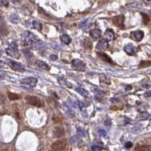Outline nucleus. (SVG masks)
Instances as JSON below:
<instances>
[{
	"instance_id": "f257e3e1",
	"label": "nucleus",
	"mask_w": 151,
	"mask_h": 151,
	"mask_svg": "<svg viewBox=\"0 0 151 151\" xmlns=\"http://www.w3.org/2000/svg\"><path fill=\"white\" fill-rule=\"evenodd\" d=\"M21 42L22 44L25 46H31L32 44L37 40V37L34 36L33 33L27 30L25 31L23 34H22L21 37Z\"/></svg>"
},
{
	"instance_id": "f03ea898",
	"label": "nucleus",
	"mask_w": 151,
	"mask_h": 151,
	"mask_svg": "<svg viewBox=\"0 0 151 151\" xmlns=\"http://www.w3.org/2000/svg\"><path fill=\"white\" fill-rule=\"evenodd\" d=\"M6 53L9 56L15 58V59H19L20 58V53L18 48V45L16 43L12 42L9 44L8 47L6 49Z\"/></svg>"
},
{
	"instance_id": "7ed1b4c3",
	"label": "nucleus",
	"mask_w": 151,
	"mask_h": 151,
	"mask_svg": "<svg viewBox=\"0 0 151 151\" xmlns=\"http://www.w3.org/2000/svg\"><path fill=\"white\" fill-rule=\"evenodd\" d=\"M8 66L11 68L14 71H20V72H24L26 71V68L25 66L23 65L21 63L17 62L13 60H9L8 61Z\"/></svg>"
},
{
	"instance_id": "20e7f679",
	"label": "nucleus",
	"mask_w": 151,
	"mask_h": 151,
	"mask_svg": "<svg viewBox=\"0 0 151 151\" xmlns=\"http://www.w3.org/2000/svg\"><path fill=\"white\" fill-rule=\"evenodd\" d=\"M71 66L74 69L79 71H84L86 69V65L82 61L77 59H75L71 61Z\"/></svg>"
},
{
	"instance_id": "39448f33",
	"label": "nucleus",
	"mask_w": 151,
	"mask_h": 151,
	"mask_svg": "<svg viewBox=\"0 0 151 151\" xmlns=\"http://www.w3.org/2000/svg\"><path fill=\"white\" fill-rule=\"evenodd\" d=\"M66 147V141L65 140H59L55 141L51 145V148L53 151H62Z\"/></svg>"
},
{
	"instance_id": "423d86ee",
	"label": "nucleus",
	"mask_w": 151,
	"mask_h": 151,
	"mask_svg": "<svg viewBox=\"0 0 151 151\" xmlns=\"http://www.w3.org/2000/svg\"><path fill=\"white\" fill-rule=\"evenodd\" d=\"M26 101L28 104L34 106H36V107H40V106H42V105H43L41 100L40 99L37 97H33V96H27Z\"/></svg>"
},
{
	"instance_id": "0eeeda50",
	"label": "nucleus",
	"mask_w": 151,
	"mask_h": 151,
	"mask_svg": "<svg viewBox=\"0 0 151 151\" xmlns=\"http://www.w3.org/2000/svg\"><path fill=\"white\" fill-rule=\"evenodd\" d=\"M37 79L34 77H29L21 80V83L30 87H34L37 85Z\"/></svg>"
},
{
	"instance_id": "6e6552de",
	"label": "nucleus",
	"mask_w": 151,
	"mask_h": 151,
	"mask_svg": "<svg viewBox=\"0 0 151 151\" xmlns=\"http://www.w3.org/2000/svg\"><path fill=\"white\" fill-rule=\"evenodd\" d=\"M125 17L123 15H117L115 16L113 19V24L116 26L119 27L121 29H124L125 28Z\"/></svg>"
},
{
	"instance_id": "1a4fd4ad",
	"label": "nucleus",
	"mask_w": 151,
	"mask_h": 151,
	"mask_svg": "<svg viewBox=\"0 0 151 151\" xmlns=\"http://www.w3.org/2000/svg\"><path fill=\"white\" fill-rule=\"evenodd\" d=\"M124 50L125 52L129 55H135L137 53V50H138V48L135 46L132 45V44H128L126 45L125 47H124Z\"/></svg>"
},
{
	"instance_id": "9d476101",
	"label": "nucleus",
	"mask_w": 151,
	"mask_h": 151,
	"mask_svg": "<svg viewBox=\"0 0 151 151\" xmlns=\"http://www.w3.org/2000/svg\"><path fill=\"white\" fill-rule=\"evenodd\" d=\"M143 36H144V33L142 30H136L131 33V38L137 42L142 40Z\"/></svg>"
},
{
	"instance_id": "9b49d317",
	"label": "nucleus",
	"mask_w": 151,
	"mask_h": 151,
	"mask_svg": "<svg viewBox=\"0 0 151 151\" xmlns=\"http://www.w3.org/2000/svg\"><path fill=\"white\" fill-rule=\"evenodd\" d=\"M109 47V43L108 40L106 39H102L99 40L97 45V49L99 50V51H104V50L107 49Z\"/></svg>"
},
{
	"instance_id": "f8f14e48",
	"label": "nucleus",
	"mask_w": 151,
	"mask_h": 151,
	"mask_svg": "<svg viewBox=\"0 0 151 151\" xmlns=\"http://www.w3.org/2000/svg\"><path fill=\"white\" fill-rule=\"evenodd\" d=\"M91 37L93 40H98L101 38L102 36V32L99 29H93L90 32Z\"/></svg>"
},
{
	"instance_id": "ddd939ff",
	"label": "nucleus",
	"mask_w": 151,
	"mask_h": 151,
	"mask_svg": "<svg viewBox=\"0 0 151 151\" xmlns=\"http://www.w3.org/2000/svg\"><path fill=\"white\" fill-rule=\"evenodd\" d=\"M35 65H36L37 67H38V68H40V69L45 70V71H49L50 70L49 65L47 63L44 62V61H43L41 60H37L35 61Z\"/></svg>"
},
{
	"instance_id": "4468645a",
	"label": "nucleus",
	"mask_w": 151,
	"mask_h": 151,
	"mask_svg": "<svg viewBox=\"0 0 151 151\" xmlns=\"http://www.w3.org/2000/svg\"><path fill=\"white\" fill-rule=\"evenodd\" d=\"M97 55H98V56L100 59H101L102 60H103L104 61H106V62L109 63L111 65H114L115 64L113 62V61L112 60V59L108 55H106V53H97Z\"/></svg>"
},
{
	"instance_id": "2eb2a0df",
	"label": "nucleus",
	"mask_w": 151,
	"mask_h": 151,
	"mask_svg": "<svg viewBox=\"0 0 151 151\" xmlns=\"http://www.w3.org/2000/svg\"><path fill=\"white\" fill-rule=\"evenodd\" d=\"M65 135V130L61 127H55L53 129V135L55 137H61Z\"/></svg>"
},
{
	"instance_id": "dca6fc26",
	"label": "nucleus",
	"mask_w": 151,
	"mask_h": 151,
	"mask_svg": "<svg viewBox=\"0 0 151 151\" xmlns=\"http://www.w3.org/2000/svg\"><path fill=\"white\" fill-rule=\"evenodd\" d=\"M31 46L33 47V49H34L36 50H41L45 47V44H44V43L43 41L37 40L34 43L32 44Z\"/></svg>"
},
{
	"instance_id": "f3484780",
	"label": "nucleus",
	"mask_w": 151,
	"mask_h": 151,
	"mask_svg": "<svg viewBox=\"0 0 151 151\" xmlns=\"http://www.w3.org/2000/svg\"><path fill=\"white\" fill-rule=\"evenodd\" d=\"M105 37H106V40H107L108 41H113L115 38V33L113 30L112 29H107L105 32Z\"/></svg>"
},
{
	"instance_id": "a211bd4d",
	"label": "nucleus",
	"mask_w": 151,
	"mask_h": 151,
	"mask_svg": "<svg viewBox=\"0 0 151 151\" xmlns=\"http://www.w3.org/2000/svg\"><path fill=\"white\" fill-rule=\"evenodd\" d=\"M82 46L84 49L91 50L93 48V43L89 38H85L84 40L82 41Z\"/></svg>"
},
{
	"instance_id": "6ab92c4d",
	"label": "nucleus",
	"mask_w": 151,
	"mask_h": 151,
	"mask_svg": "<svg viewBox=\"0 0 151 151\" xmlns=\"http://www.w3.org/2000/svg\"><path fill=\"white\" fill-rule=\"evenodd\" d=\"M60 40L65 45H68L71 42V38L67 34H63L60 37Z\"/></svg>"
},
{
	"instance_id": "aec40b11",
	"label": "nucleus",
	"mask_w": 151,
	"mask_h": 151,
	"mask_svg": "<svg viewBox=\"0 0 151 151\" xmlns=\"http://www.w3.org/2000/svg\"><path fill=\"white\" fill-rule=\"evenodd\" d=\"M76 91L79 93L82 97H85V98H87L89 97V92L86 90V89L83 88V87H78L76 88Z\"/></svg>"
},
{
	"instance_id": "412c9836",
	"label": "nucleus",
	"mask_w": 151,
	"mask_h": 151,
	"mask_svg": "<svg viewBox=\"0 0 151 151\" xmlns=\"http://www.w3.org/2000/svg\"><path fill=\"white\" fill-rule=\"evenodd\" d=\"M135 151H151V145H141L135 148Z\"/></svg>"
},
{
	"instance_id": "4be33fe9",
	"label": "nucleus",
	"mask_w": 151,
	"mask_h": 151,
	"mask_svg": "<svg viewBox=\"0 0 151 151\" xmlns=\"http://www.w3.org/2000/svg\"><path fill=\"white\" fill-rule=\"evenodd\" d=\"M32 27L34 29L37 30H42V27H43V25H42V24L40 23V22H39L38 21L33 20L32 21Z\"/></svg>"
},
{
	"instance_id": "5701e85b",
	"label": "nucleus",
	"mask_w": 151,
	"mask_h": 151,
	"mask_svg": "<svg viewBox=\"0 0 151 151\" xmlns=\"http://www.w3.org/2000/svg\"><path fill=\"white\" fill-rule=\"evenodd\" d=\"M99 80H100V81H101L102 83H105V84H108V85L110 84V80H109V78L107 77V76L103 75V74L99 76Z\"/></svg>"
},
{
	"instance_id": "b1692460",
	"label": "nucleus",
	"mask_w": 151,
	"mask_h": 151,
	"mask_svg": "<svg viewBox=\"0 0 151 151\" xmlns=\"http://www.w3.org/2000/svg\"><path fill=\"white\" fill-rule=\"evenodd\" d=\"M151 65V61H142L139 65V68H145Z\"/></svg>"
},
{
	"instance_id": "393cba45",
	"label": "nucleus",
	"mask_w": 151,
	"mask_h": 151,
	"mask_svg": "<svg viewBox=\"0 0 151 151\" xmlns=\"http://www.w3.org/2000/svg\"><path fill=\"white\" fill-rule=\"evenodd\" d=\"M9 19H10L11 21L12 22V23H18V21H19V18H18V16L17 15H11Z\"/></svg>"
},
{
	"instance_id": "a878e982",
	"label": "nucleus",
	"mask_w": 151,
	"mask_h": 151,
	"mask_svg": "<svg viewBox=\"0 0 151 151\" xmlns=\"http://www.w3.org/2000/svg\"><path fill=\"white\" fill-rule=\"evenodd\" d=\"M24 54L25 55L26 59H32L33 57V53L30 51H29V50H27V49L24 50Z\"/></svg>"
},
{
	"instance_id": "bb28decb",
	"label": "nucleus",
	"mask_w": 151,
	"mask_h": 151,
	"mask_svg": "<svg viewBox=\"0 0 151 151\" xmlns=\"http://www.w3.org/2000/svg\"><path fill=\"white\" fill-rule=\"evenodd\" d=\"M8 98L10 99V100H16V99H19V96H18V95L15 94V93H10L8 94Z\"/></svg>"
},
{
	"instance_id": "cd10ccee",
	"label": "nucleus",
	"mask_w": 151,
	"mask_h": 151,
	"mask_svg": "<svg viewBox=\"0 0 151 151\" xmlns=\"http://www.w3.org/2000/svg\"><path fill=\"white\" fill-rule=\"evenodd\" d=\"M77 106H78V107H79V109H81V112L85 111V106H84V105H83V103L81 101H80V100H78L77 101Z\"/></svg>"
},
{
	"instance_id": "c85d7f7f",
	"label": "nucleus",
	"mask_w": 151,
	"mask_h": 151,
	"mask_svg": "<svg viewBox=\"0 0 151 151\" xmlns=\"http://www.w3.org/2000/svg\"><path fill=\"white\" fill-rule=\"evenodd\" d=\"M141 15H143V22H144V24H148V22L150 21V18L148 17V15H146V14H144V13H142Z\"/></svg>"
},
{
	"instance_id": "c756f323",
	"label": "nucleus",
	"mask_w": 151,
	"mask_h": 151,
	"mask_svg": "<svg viewBox=\"0 0 151 151\" xmlns=\"http://www.w3.org/2000/svg\"><path fill=\"white\" fill-rule=\"evenodd\" d=\"M0 5L4 7H7L8 5V2L7 0H0Z\"/></svg>"
},
{
	"instance_id": "7c9ffc66",
	"label": "nucleus",
	"mask_w": 151,
	"mask_h": 151,
	"mask_svg": "<svg viewBox=\"0 0 151 151\" xmlns=\"http://www.w3.org/2000/svg\"><path fill=\"white\" fill-rule=\"evenodd\" d=\"M98 134H99V136L105 137L106 135V131L103 129H99V130H98Z\"/></svg>"
},
{
	"instance_id": "2f4dec72",
	"label": "nucleus",
	"mask_w": 151,
	"mask_h": 151,
	"mask_svg": "<svg viewBox=\"0 0 151 151\" xmlns=\"http://www.w3.org/2000/svg\"><path fill=\"white\" fill-rule=\"evenodd\" d=\"M141 130V125H138L134 128L132 131H133V132H138Z\"/></svg>"
},
{
	"instance_id": "473e14b6",
	"label": "nucleus",
	"mask_w": 151,
	"mask_h": 151,
	"mask_svg": "<svg viewBox=\"0 0 151 151\" xmlns=\"http://www.w3.org/2000/svg\"><path fill=\"white\" fill-rule=\"evenodd\" d=\"M77 134L81 136H83L84 135V131H83V130L82 129V128H77Z\"/></svg>"
},
{
	"instance_id": "72a5a7b5",
	"label": "nucleus",
	"mask_w": 151,
	"mask_h": 151,
	"mask_svg": "<svg viewBox=\"0 0 151 151\" xmlns=\"http://www.w3.org/2000/svg\"><path fill=\"white\" fill-rule=\"evenodd\" d=\"M7 68V64L5 61L0 60V68Z\"/></svg>"
},
{
	"instance_id": "f704fd0d",
	"label": "nucleus",
	"mask_w": 151,
	"mask_h": 151,
	"mask_svg": "<svg viewBox=\"0 0 151 151\" xmlns=\"http://www.w3.org/2000/svg\"><path fill=\"white\" fill-rule=\"evenodd\" d=\"M99 150H101V147L99 146V145H94L92 147V150L93 151H98Z\"/></svg>"
},
{
	"instance_id": "c9c22d12",
	"label": "nucleus",
	"mask_w": 151,
	"mask_h": 151,
	"mask_svg": "<svg viewBox=\"0 0 151 151\" xmlns=\"http://www.w3.org/2000/svg\"><path fill=\"white\" fill-rule=\"evenodd\" d=\"M104 123H105V125L106 126H108V127L111 126V125H112V121H111V120L109 119H106V121H105Z\"/></svg>"
},
{
	"instance_id": "e433bc0d",
	"label": "nucleus",
	"mask_w": 151,
	"mask_h": 151,
	"mask_svg": "<svg viewBox=\"0 0 151 151\" xmlns=\"http://www.w3.org/2000/svg\"><path fill=\"white\" fill-rule=\"evenodd\" d=\"M49 59L51 61H56L57 59H58V56L57 55H51L49 56Z\"/></svg>"
},
{
	"instance_id": "4c0bfd02",
	"label": "nucleus",
	"mask_w": 151,
	"mask_h": 151,
	"mask_svg": "<svg viewBox=\"0 0 151 151\" xmlns=\"http://www.w3.org/2000/svg\"><path fill=\"white\" fill-rule=\"evenodd\" d=\"M132 146H133V144H132L131 142H128V143H125V147L128 148H128H131Z\"/></svg>"
},
{
	"instance_id": "58836bf2",
	"label": "nucleus",
	"mask_w": 151,
	"mask_h": 151,
	"mask_svg": "<svg viewBox=\"0 0 151 151\" xmlns=\"http://www.w3.org/2000/svg\"><path fill=\"white\" fill-rule=\"evenodd\" d=\"M77 137L76 136H74L73 137H72L71 139V143H73V144H75L76 142H77Z\"/></svg>"
},
{
	"instance_id": "ea45409f",
	"label": "nucleus",
	"mask_w": 151,
	"mask_h": 151,
	"mask_svg": "<svg viewBox=\"0 0 151 151\" xmlns=\"http://www.w3.org/2000/svg\"><path fill=\"white\" fill-rule=\"evenodd\" d=\"M144 97H151V92L150 91H148V92H146L144 94Z\"/></svg>"
},
{
	"instance_id": "a19ab883",
	"label": "nucleus",
	"mask_w": 151,
	"mask_h": 151,
	"mask_svg": "<svg viewBox=\"0 0 151 151\" xmlns=\"http://www.w3.org/2000/svg\"><path fill=\"white\" fill-rule=\"evenodd\" d=\"M12 1H13L14 2H18L20 1V0H12Z\"/></svg>"
},
{
	"instance_id": "79ce46f5",
	"label": "nucleus",
	"mask_w": 151,
	"mask_h": 151,
	"mask_svg": "<svg viewBox=\"0 0 151 151\" xmlns=\"http://www.w3.org/2000/svg\"><path fill=\"white\" fill-rule=\"evenodd\" d=\"M148 1H150V2H151V0H148Z\"/></svg>"
},
{
	"instance_id": "37998d69",
	"label": "nucleus",
	"mask_w": 151,
	"mask_h": 151,
	"mask_svg": "<svg viewBox=\"0 0 151 151\" xmlns=\"http://www.w3.org/2000/svg\"><path fill=\"white\" fill-rule=\"evenodd\" d=\"M0 56H1V53H0Z\"/></svg>"
}]
</instances>
